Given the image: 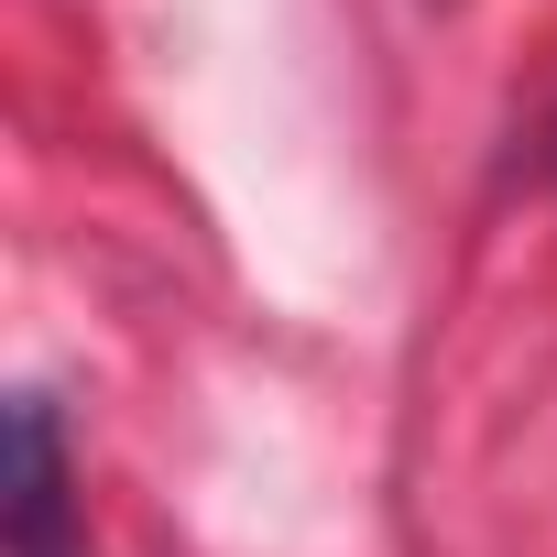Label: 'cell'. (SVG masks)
Segmentation results:
<instances>
[{
	"label": "cell",
	"mask_w": 557,
	"mask_h": 557,
	"mask_svg": "<svg viewBox=\"0 0 557 557\" xmlns=\"http://www.w3.org/2000/svg\"><path fill=\"white\" fill-rule=\"evenodd\" d=\"M12 546L23 557H66V437H55L45 394L12 405Z\"/></svg>",
	"instance_id": "cell-1"
}]
</instances>
